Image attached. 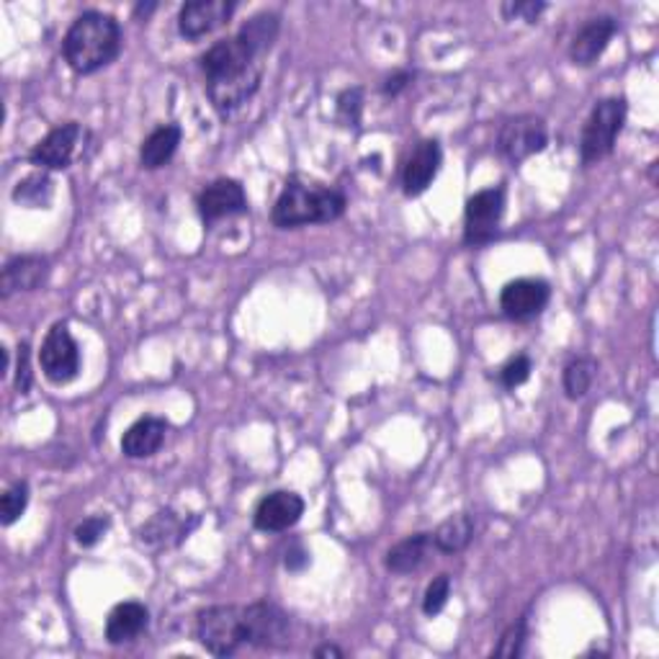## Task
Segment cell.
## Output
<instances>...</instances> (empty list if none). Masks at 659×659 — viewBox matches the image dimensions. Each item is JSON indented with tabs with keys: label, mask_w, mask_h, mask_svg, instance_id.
Here are the masks:
<instances>
[{
	"label": "cell",
	"mask_w": 659,
	"mask_h": 659,
	"mask_svg": "<svg viewBox=\"0 0 659 659\" xmlns=\"http://www.w3.org/2000/svg\"><path fill=\"white\" fill-rule=\"evenodd\" d=\"M279 28V13H255L235 37L219 39L202 54L207 94L222 117H232L258 94L264 83V57L271 52Z\"/></svg>",
	"instance_id": "cell-1"
},
{
	"label": "cell",
	"mask_w": 659,
	"mask_h": 659,
	"mask_svg": "<svg viewBox=\"0 0 659 659\" xmlns=\"http://www.w3.org/2000/svg\"><path fill=\"white\" fill-rule=\"evenodd\" d=\"M119 52H122V26L103 11L81 13L62 39V54L77 75H94L109 68Z\"/></svg>",
	"instance_id": "cell-2"
},
{
	"label": "cell",
	"mask_w": 659,
	"mask_h": 659,
	"mask_svg": "<svg viewBox=\"0 0 659 659\" xmlns=\"http://www.w3.org/2000/svg\"><path fill=\"white\" fill-rule=\"evenodd\" d=\"M345 207H349V198L338 188L292 179L283 186L281 196L276 198L271 219L281 230L304 224H328L343 217Z\"/></svg>",
	"instance_id": "cell-3"
},
{
	"label": "cell",
	"mask_w": 659,
	"mask_h": 659,
	"mask_svg": "<svg viewBox=\"0 0 659 659\" xmlns=\"http://www.w3.org/2000/svg\"><path fill=\"white\" fill-rule=\"evenodd\" d=\"M626 113L629 106L623 98H603L593 106L583 126V137H579V158L585 166H595L613 152L623 124H626Z\"/></svg>",
	"instance_id": "cell-4"
},
{
	"label": "cell",
	"mask_w": 659,
	"mask_h": 659,
	"mask_svg": "<svg viewBox=\"0 0 659 659\" xmlns=\"http://www.w3.org/2000/svg\"><path fill=\"white\" fill-rule=\"evenodd\" d=\"M196 639L215 657H230L247 644L245 606H211L198 613Z\"/></svg>",
	"instance_id": "cell-5"
},
{
	"label": "cell",
	"mask_w": 659,
	"mask_h": 659,
	"mask_svg": "<svg viewBox=\"0 0 659 659\" xmlns=\"http://www.w3.org/2000/svg\"><path fill=\"white\" fill-rule=\"evenodd\" d=\"M549 145V132L541 117L534 113H518L502 122L498 132V150L505 160L518 162L534 158V155L544 152Z\"/></svg>",
	"instance_id": "cell-6"
},
{
	"label": "cell",
	"mask_w": 659,
	"mask_h": 659,
	"mask_svg": "<svg viewBox=\"0 0 659 659\" xmlns=\"http://www.w3.org/2000/svg\"><path fill=\"white\" fill-rule=\"evenodd\" d=\"M502 215H505V188L477 191L464 209V243L474 247L492 243Z\"/></svg>",
	"instance_id": "cell-7"
},
{
	"label": "cell",
	"mask_w": 659,
	"mask_h": 659,
	"mask_svg": "<svg viewBox=\"0 0 659 659\" xmlns=\"http://www.w3.org/2000/svg\"><path fill=\"white\" fill-rule=\"evenodd\" d=\"M39 364L52 385H70L81 374V349L65 322H54L49 328L39 351Z\"/></svg>",
	"instance_id": "cell-8"
},
{
	"label": "cell",
	"mask_w": 659,
	"mask_h": 659,
	"mask_svg": "<svg viewBox=\"0 0 659 659\" xmlns=\"http://www.w3.org/2000/svg\"><path fill=\"white\" fill-rule=\"evenodd\" d=\"M551 300V286L541 279H515L500 294V309L508 320L526 322L541 315Z\"/></svg>",
	"instance_id": "cell-9"
},
{
	"label": "cell",
	"mask_w": 659,
	"mask_h": 659,
	"mask_svg": "<svg viewBox=\"0 0 659 659\" xmlns=\"http://www.w3.org/2000/svg\"><path fill=\"white\" fill-rule=\"evenodd\" d=\"M81 137H83V126L77 122L54 126L45 139H39L37 145H34L28 160H32V166H37L39 170H65L70 168V162L75 160Z\"/></svg>",
	"instance_id": "cell-10"
},
{
	"label": "cell",
	"mask_w": 659,
	"mask_h": 659,
	"mask_svg": "<svg viewBox=\"0 0 659 659\" xmlns=\"http://www.w3.org/2000/svg\"><path fill=\"white\" fill-rule=\"evenodd\" d=\"M247 621V644L260 649L283 647L289 642V615L273 603H253L245 606Z\"/></svg>",
	"instance_id": "cell-11"
},
{
	"label": "cell",
	"mask_w": 659,
	"mask_h": 659,
	"mask_svg": "<svg viewBox=\"0 0 659 659\" xmlns=\"http://www.w3.org/2000/svg\"><path fill=\"white\" fill-rule=\"evenodd\" d=\"M235 0H188L179 13V32L186 39H202L232 19Z\"/></svg>",
	"instance_id": "cell-12"
},
{
	"label": "cell",
	"mask_w": 659,
	"mask_h": 659,
	"mask_svg": "<svg viewBox=\"0 0 659 659\" xmlns=\"http://www.w3.org/2000/svg\"><path fill=\"white\" fill-rule=\"evenodd\" d=\"M304 515V500L296 492L276 490L258 502L253 513V526L264 534H283L294 528Z\"/></svg>",
	"instance_id": "cell-13"
},
{
	"label": "cell",
	"mask_w": 659,
	"mask_h": 659,
	"mask_svg": "<svg viewBox=\"0 0 659 659\" xmlns=\"http://www.w3.org/2000/svg\"><path fill=\"white\" fill-rule=\"evenodd\" d=\"M196 207H198V215L204 219V224H215L224 217L245 215L247 196L243 183L232 179H217L198 194Z\"/></svg>",
	"instance_id": "cell-14"
},
{
	"label": "cell",
	"mask_w": 659,
	"mask_h": 659,
	"mask_svg": "<svg viewBox=\"0 0 659 659\" xmlns=\"http://www.w3.org/2000/svg\"><path fill=\"white\" fill-rule=\"evenodd\" d=\"M619 32L613 16H595L579 28L570 45V60L579 68H590L603 57V52L611 45V39Z\"/></svg>",
	"instance_id": "cell-15"
},
{
	"label": "cell",
	"mask_w": 659,
	"mask_h": 659,
	"mask_svg": "<svg viewBox=\"0 0 659 659\" xmlns=\"http://www.w3.org/2000/svg\"><path fill=\"white\" fill-rule=\"evenodd\" d=\"M443 162V150L436 139H423L410 155L405 173H402V188L407 196H420L436 181L438 170Z\"/></svg>",
	"instance_id": "cell-16"
},
{
	"label": "cell",
	"mask_w": 659,
	"mask_h": 659,
	"mask_svg": "<svg viewBox=\"0 0 659 659\" xmlns=\"http://www.w3.org/2000/svg\"><path fill=\"white\" fill-rule=\"evenodd\" d=\"M168 436V423L162 417H139L122 436V453L126 459H150L162 449Z\"/></svg>",
	"instance_id": "cell-17"
},
{
	"label": "cell",
	"mask_w": 659,
	"mask_h": 659,
	"mask_svg": "<svg viewBox=\"0 0 659 659\" xmlns=\"http://www.w3.org/2000/svg\"><path fill=\"white\" fill-rule=\"evenodd\" d=\"M49 260L41 255H19L3 268V300L19 292H34L47 281Z\"/></svg>",
	"instance_id": "cell-18"
},
{
	"label": "cell",
	"mask_w": 659,
	"mask_h": 659,
	"mask_svg": "<svg viewBox=\"0 0 659 659\" xmlns=\"http://www.w3.org/2000/svg\"><path fill=\"white\" fill-rule=\"evenodd\" d=\"M150 626V611L137 600L119 603L106 619V639L109 644H126L142 636Z\"/></svg>",
	"instance_id": "cell-19"
},
{
	"label": "cell",
	"mask_w": 659,
	"mask_h": 659,
	"mask_svg": "<svg viewBox=\"0 0 659 659\" xmlns=\"http://www.w3.org/2000/svg\"><path fill=\"white\" fill-rule=\"evenodd\" d=\"M434 549V534H413L387 551L385 564L394 575H410V572L420 570Z\"/></svg>",
	"instance_id": "cell-20"
},
{
	"label": "cell",
	"mask_w": 659,
	"mask_h": 659,
	"mask_svg": "<svg viewBox=\"0 0 659 659\" xmlns=\"http://www.w3.org/2000/svg\"><path fill=\"white\" fill-rule=\"evenodd\" d=\"M188 534L191 526H186L173 510H160L139 528V544H145L147 549H166L181 544L183 538H188Z\"/></svg>",
	"instance_id": "cell-21"
},
{
	"label": "cell",
	"mask_w": 659,
	"mask_h": 659,
	"mask_svg": "<svg viewBox=\"0 0 659 659\" xmlns=\"http://www.w3.org/2000/svg\"><path fill=\"white\" fill-rule=\"evenodd\" d=\"M181 139H183V132L179 124L158 126V130H155L150 137L142 142V147H139L142 168L158 170L166 166V162H170V158L175 155V150H179Z\"/></svg>",
	"instance_id": "cell-22"
},
{
	"label": "cell",
	"mask_w": 659,
	"mask_h": 659,
	"mask_svg": "<svg viewBox=\"0 0 659 659\" xmlns=\"http://www.w3.org/2000/svg\"><path fill=\"white\" fill-rule=\"evenodd\" d=\"M474 538V518L469 513L451 515L449 521H443L441 526L434 530V547L441 554H459L469 547Z\"/></svg>",
	"instance_id": "cell-23"
},
{
	"label": "cell",
	"mask_w": 659,
	"mask_h": 659,
	"mask_svg": "<svg viewBox=\"0 0 659 659\" xmlns=\"http://www.w3.org/2000/svg\"><path fill=\"white\" fill-rule=\"evenodd\" d=\"M52 196H54V183L47 175V170L26 175V179H21L16 183V188H13V202L28 209H47L49 202H52Z\"/></svg>",
	"instance_id": "cell-24"
},
{
	"label": "cell",
	"mask_w": 659,
	"mask_h": 659,
	"mask_svg": "<svg viewBox=\"0 0 659 659\" xmlns=\"http://www.w3.org/2000/svg\"><path fill=\"white\" fill-rule=\"evenodd\" d=\"M595 377H598V361L590 356L572 358L570 364L564 366L562 374L564 394L570 396V400H583V396L590 392Z\"/></svg>",
	"instance_id": "cell-25"
},
{
	"label": "cell",
	"mask_w": 659,
	"mask_h": 659,
	"mask_svg": "<svg viewBox=\"0 0 659 659\" xmlns=\"http://www.w3.org/2000/svg\"><path fill=\"white\" fill-rule=\"evenodd\" d=\"M28 498H32V490H28L26 481H13L9 490L3 492V500H0V521H3V526H13L26 513Z\"/></svg>",
	"instance_id": "cell-26"
},
{
	"label": "cell",
	"mask_w": 659,
	"mask_h": 659,
	"mask_svg": "<svg viewBox=\"0 0 659 659\" xmlns=\"http://www.w3.org/2000/svg\"><path fill=\"white\" fill-rule=\"evenodd\" d=\"M449 598H451V577L438 575L423 595V613L434 619V615L443 611L446 603H449Z\"/></svg>",
	"instance_id": "cell-27"
},
{
	"label": "cell",
	"mask_w": 659,
	"mask_h": 659,
	"mask_svg": "<svg viewBox=\"0 0 659 659\" xmlns=\"http://www.w3.org/2000/svg\"><path fill=\"white\" fill-rule=\"evenodd\" d=\"M109 526L111 521L106 518V515H90V518H85L75 526V544L83 549L96 547V544L109 534Z\"/></svg>",
	"instance_id": "cell-28"
},
{
	"label": "cell",
	"mask_w": 659,
	"mask_h": 659,
	"mask_svg": "<svg viewBox=\"0 0 659 659\" xmlns=\"http://www.w3.org/2000/svg\"><path fill=\"white\" fill-rule=\"evenodd\" d=\"M361 111H364V90L349 88L338 96V119L345 126H358Z\"/></svg>",
	"instance_id": "cell-29"
},
{
	"label": "cell",
	"mask_w": 659,
	"mask_h": 659,
	"mask_svg": "<svg viewBox=\"0 0 659 659\" xmlns=\"http://www.w3.org/2000/svg\"><path fill=\"white\" fill-rule=\"evenodd\" d=\"M523 644H526V619H518L505 629L500 644L495 647V657H518L523 651Z\"/></svg>",
	"instance_id": "cell-30"
},
{
	"label": "cell",
	"mask_w": 659,
	"mask_h": 659,
	"mask_svg": "<svg viewBox=\"0 0 659 659\" xmlns=\"http://www.w3.org/2000/svg\"><path fill=\"white\" fill-rule=\"evenodd\" d=\"M530 371H534V364H530L528 356H515L510 358L505 366L500 368V379L505 389H518L521 385H526L530 379Z\"/></svg>",
	"instance_id": "cell-31"
},
{
	"label": "cell",
	"mask_w": 659,
	"mask_h": 659,
	"mask_svg": "<svg viewBox=\"0 0 659 659\" xmlns=\"http://www.w3.org/2000/svg\"><path fill=\"white\" fill-rule=\"evenodd\" d=\"M502 16H505L508 21H526V24H536L538 16H541L544 11H547V3H541V0H526V3H502L500 5Z\"/></svg>",
	"instance_id": "cell-32"
},
{
	"label": "cell",
	"mask_w": 659,
	"mask_h": 659,
	"mask_svg": "<svg viewBox=\"0 0 659 659\" xmlns=\"http://www.w3.org/2000/svg\"><path fill=\"white\" fill-rule=\"evenodd\" d=\"M34 385V371H32V349L28 343L19 345V371H16V387L21 394H26Z\"/></svg>",
	"instance_id": "cell-33"
},
{
	"label": "cell",
	"mask_w": 659,
	"mask_h": 659,
	"mask_svg": "<svg viewBox=\"0 0 659 659\" xmlns=\"http://www.w3.org/2000/svg\"><path fill=\"white\" fill-rule=\"evenodd\" d=\"M413 73L410 70H400V73H394L392 77H387L385 85H381V94L385 96H400L402 90L407 88L410 83H413Z\"/></svg>",
	"instance_id": "cell-34"
},
{
	"label": "cell",
	"mask_w": 659,
	"mask_h": 659,
	"mask_svg": "<svg viewBox=\"0 0 659 659\" xmlns=\"http://www.w3.org/2000/svg\"><path fill=\"white\" fill-rule=\"evenodd\" d=\"M283 564H286L289 572H302L304 566H309V551L302 544H294V547H289Z\"/></svg>",
	"instance_id": "cell-35"
},
{
	"label": "cell",
	"mask_w": 659,
	"mask_h": 659,
	"mask_svg": "<svg viewBox=\"0 0 659 659\" xmlns=\"http://www.w3.org/2000/svg\"><path fill=\"white\" fill-rule=\"evenodd\" d=\"M315 657L317 659H325V657H345V651L343 649H338L335 644H322V647H317L315 649Z\"/></svg>",
	"instance_id": "cell-36"
},
{
	"label": "cell",
	"mask_w": 659,
	"mask_h": 659,
	"mask_svg": "<svg viewBox=\"0 0 659 659\" xmlns=\"http://www.w3.org/2000/svg\"><path fill=\"white\" fill-rule=\"evenodd\" d=\"M155 9H158V3H139L137 9H134V13H137V16H145L147 19Z\"/></svg>",
	"instance_id": "cell-37"
}]
</instances>
